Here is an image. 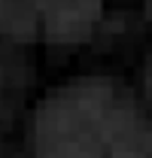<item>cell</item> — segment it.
Wrapping results in <instances>:
<instances>
[{
	"label": "cell",
	"instance_id": "cell-1",
	"mask_svg": "<svg viewBox=\"0 0 152 158\" xmlns=\"http://www.w3.org/2000/svg\"><path fill=\"white\" fill-rule=\"evenodd\" d=\"M149 3H152V0H149Z\"/></svg>",
	"mask_w": 152,
	"mask_h": 158
}]
</instances>
